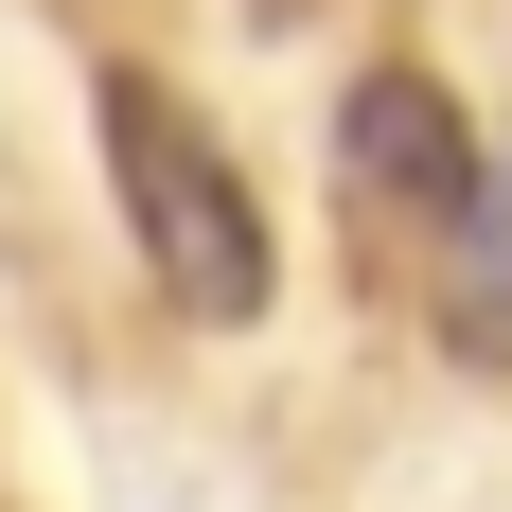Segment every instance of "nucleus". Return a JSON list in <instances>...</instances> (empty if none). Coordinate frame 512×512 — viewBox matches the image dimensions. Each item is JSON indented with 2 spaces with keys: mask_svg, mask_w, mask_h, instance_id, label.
Returning <instances> with one entry per match:
<instances>
[{
  "mask_svg": "<svg viewBox=\"0 0 512 512\" xmlns=\"http://www.w3.org/2000/svg\"><path fill=\"white\" fill-rule=\"evenodd\" d=\"M106 195H124V230H142V283L177 318H212V336H248L265 283H283V248H265V195H248V159L212 142L195 106L159 89V71H106Z\"/></svg>",
  "mask_w": 512,
  "mask_h": 512,
  "instance_id": "f257e3e1",
  "label": "nucleus"
},
{
  "mask_svg": "<svg viewBox=\"0 0 512 512\" xmlns=\"http://www.w3.org/2000/svg\"><path fill=\"white\" fill-rule=\"evenodd\" d=\"M336 177H354L371 230H424V248L495 195V159H477V124H460L442 71H354V89H336Z\"/></svg>",
  "mask_w": 512,
  "mask_h": 512,
  "instance_id": "f03ea898",
  "label": "nucleus"
},
{
  "mask_svg": "<svg viewBox=\"0 0 512 512\" xmlns=\"http://www.w3.org/2000/svg\"><path fill=\"white\" fill-rule=\"evenodd\" d=\"M442 248H460V265H442V336H460L477 371H512V195H477Z\"/></svg>",
  "mask_w": 512,
  "mask_h": 512,
  "instance_id": "7ed1b4c3",
  "label": "nucleus"
}]
</instances>
